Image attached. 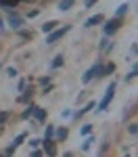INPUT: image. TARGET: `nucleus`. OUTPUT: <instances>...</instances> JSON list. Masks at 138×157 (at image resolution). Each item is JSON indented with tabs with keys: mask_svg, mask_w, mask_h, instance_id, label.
<instances>
[{
	"mask_svg": "<svg viewBox=\"0 0 138 157\" xmlns=\"http://www.w3.org/2000/svg\"><path fill=\"white\" fill-rule=\"evenodd\" d=\"M69 27H71V25H63L61 29H52V32L48 34V38H46V44H54V42H59V40L69 32Z\"/></svg>",
	"mask_w": 138,
	"mask_h": 157,
	"instance_id": "1",
	"label": "nucleus"
},
{
	"mask_svg": "<svg viewBox=\"0 0 138 157\" xmlns=\"http://www.w3.org/2000/svg\"><path fill=\"white\" fill-rule=\"evenodd\" d=\"M119 25H121V17H115V19H111V21H107V23H105V36L115 34V32L119 29Z\"/></svg>",
	"mask_w": 138,
	"mask_h": 157,
	"instance_id": "2",
	"label": "nucleus"
},
{
	"mask_svg": "<svg viewBox=\"0 0 138 157\" xmlns=\"http://www.w3.org/2000/svg\"><path fill=\"white\" fill-rule=\"evenodd\" d=\"M113 97H115V84H111L109 88H107V92H105V98L100 101V105H99V109L103 111V109H107V105L113 101Z\"/></svg>",
	"mask_w": 138,
	"mask_h": 157,
	"instance_id": "3",
	"label": "nucleus"
},
{
	"mask_svg": "<svg viewBox=\"0 0 138 157\" xmlns=\"http://www.w3.org/2000/svg\"><path fill=\"white\" fill-rule=\"evenodd\" d=\"M40 145L44 147V153H46V155H54V153H57V147L52 143V138H44Z\"/></svg>",
	"mask_w": 138,
	"mask_h": 157,
	"instance_id": "4",
	"label": "nucleus"
},
{
	"mask_svg": "<svg viewBox=\"0 0 138 157\" xmlns=\"http://www.w3.org/2000/svg\"><path fill=\"white\" fill-rule=\"evenodd\" d=\"M105 19H103V15H94V17H90L86 21V27H92V25H99V23H103Z\"/></svg>",
	"mask_w": 138,
	"mask_h": 157,
	"instance_id": "5",
	"label": "nucleus"
},
{
	"mask_svg": "<svg viewBox=\"0 0 138 157\" xmlns=\"http://www.w3.org/2000/svg\"><path fill=\"white\" fill-rule=\"evenodd\" d=\"M34 115H36L38 121H46V111H44V109L36 107V109H34Z\"/></svg>",
	"mask_w": 138,
	"mask_h": 157,
	"instance_id": "6",
	"label": "nucleus"
},
{
	"mask_svg": "<svg viewBox=\"0 0 138 157\" xmlns=\"http://www.w3.org/2000/svg\"><path fill=\"white\" fill-rule=\"evenodd\" d=\"M54 27H57V21H46V23L42 25V32H44V34H50Z\"/></svg>",
	"mask_w": 138,
	"mask_h": 157,
	"instance_id": "7",
	"label": "nucleus"
},
{
	"mask_svg": "<svg viewBox=\"0 0 138 157\" xmlns=\"http://www.w3.org/2000/svg\"><path fill=\"white\" fill-rule=\"evenodd\" d=\"M54 136L59 140H65L67 138V128H54Z\"/></svg>",
	"mask_w": 138,
	"mask_h": 157,
	"instance_id": "8",
	"label": "nucleus"
},
{
	"mask_svg": "<svg viewBox=\"0 0 138 157\" xmlns=\"http://www.w3.org/2000/svg\"><path fill=\"white\" fill-rule=\"evenodd\" d=\"M73 2L75 0H61V2H59V9H61V11H69V9L73 6Z\"/></svg>",
	"mask_w": 138,
	"mask_h": 157,
	"instance_id": "9",
	"label": "nucleus"
},
{
	"mask_svg": "<svg viewBox=\"0 0 138 157\" xmlns=\"http://www.w3.org/2000/svg\"><path fill=\"white\" fill-rule=\"evenodd\" d=\"M90 109H94V101H90V103H88V105H86L84 109H80V111L75 113V117H82V115H84V113H88Z\"/></svg>",
	"mask_w": 138,
	"mask_h": 157,
	"instance_id": "10",
	"label": "nucleus"
},
{
	"mask_svg": "<svg viewBox=\"0 0 138 157\" xmlns=\"http://www.w3.org/2000/svg\"><path fill=\"white\" fill-rule=\"evenodd\" d=\"M128 11H130V6H128V4H119V9L115 11V15H117V17H124Z\"/></svg>",
	"mask_w": 138,
	"mask_h": 157,
	"instance_id": "11",
	"label": "nucleus"
},
{
	"mask_svg": "<svg viewBox=\"0 0 138 157\" xmlns=\"http://www.w3.org/2000/svg\"><path fill=\"white\" fill-rule=\"evenodd\" d=\"M92 145H94V136H88L86 140H84V145H82V149H84V151H90Z\"/></svg>",
	"mask_w": 138,
	"mask_h": 157,
	"instance_id": "12",
	"label": "nucleus"
},
{
	"mask_svg": "<svg viewBox=\"0 0 138 157\" xmlns=\"http://www.w3.org/2000/svg\"><path fill=\"white\" fill-rule=\"evenodd\" d=\"M34 109H36V105H29V107H27V109L23 111V115H21V117H23V120L32 117V115H34Z\"/></svg>",
	"mask_w": 138,
	"mask_h": 157,
	"instance_id": "13",
	"label": "nucleus"
},
{
	"mask_svg": "<svg viewBox=\"0 0 138 157\" xmlns=\"http://www.w3.org/2000/svg\"><path fill=\"white\" fill-rule=\"evenodd\" d=\"M9 23H11L13 27H19V25L23 23V19H21V17H15V15H13L11 19H9Z\"/></svg>",
	"mask_w": 138,
	"mask_h": 157,
	"instance_id": "14",
	"label": "nucleus"
},
{
	"mask_svg": "<svg viewBox=\"0 0 138 157\" xmlns=\"http://www.w3.org/2000/svg\"><path fill=\"white\" fill-rule=\"evenodd\" d=\"M113 71H115V65H113V63H109V65L103 67V75H111Z\"/></svg>",
	"mask_w": 138,
	"mask_h": 157,
	"instance_id": "15",
	"label": "nucleus"
},
{
	"mask_svg": "<svg viewBox=\"0 0 138 157\" xmlns=\"http://www.w3.org/2000/svg\"><path fill=\"white\" fill-rule=\"evenodd\" d=\"M92 71H94V78H103V65L96 63V65L92 67Z\"/></svg>",
	"mask_w": 138,
	"mask_h": 157,
	"instance_id": "16",
	"label": "nucleus"
},
{
	"mask_svg": "<svg viewBox=\"0 0 138 157\" xmlns=\"http://www.w3.org/2000/svg\"><path fill=\"white\" fill-rule=\"evenodd\" d=\"M92 78H94V71H92V69H88V71L84 73V78H82V82H84V84H88Z\"/></svg>",
	"mask_w": 138,
	"mask_h": 157,
	"instance_id": "17",
	"label": "nucleus"
},
{
	"mask_svg": "<svg viewBox=\"0 0 138 157\" xmlns=\"http://www.w3.org/2000/svg\"><path fill=\"white\" fill-rule=\"evenodd\" d=\"M32 92H34V90H32V88H27V90H25V92H23V97L19 98V101H21V103H27V101L32 98Z\"/></svg>",
	"mask_w": 138,
	"mask_h": 157,
	"instance_id": "18",
	"label": "nucleus"
},
{
	"mask_svg": "<svg viewBox=\"0 0 138 157\" xmlns=\"http://www.w3.org/2000/svg\"><path fill=\"white\" fill-rule=\"evenodd\" d=\"M25 138H27V134H19V136L13 140V147H19V145H21V143L25 140Z\"/></svg>",
	"mask_w": 138,
	"mask_h": 157,
	"instance_id": "19",
	"label": "nucleus"
},
{
	"mask_svg": "<svg viewBox=\"0 0 138 157\" xmlns=\"http://www.w3.org/2000/svg\"><path fill=\"white\" fill-rule=\"evenodd\" d=\"M61 65H63V55H57L52 61V67H61Z\"/></svg>",
	"mask_w": 138,
	"mask_h": 157,
	"instance_id": "20",
	"label": "nucleus"
},
{
	"mask_svg": "<svg viewBox=\"0 0 138 157\" xmlns=\"http://www.w3.org/2000/svg\"><path fill=\"white\" fill-rule=\"evenodd\" d=\"M136 75H138V63L134 65V69H132V71L125 75V80H132V78H136Z\"/></svg>",
	"mask_w": 138,
	"mask_h": 157,
	"instance_id": "21",
	"label": "nucleus"
},
{
	"mask_svg": "<svg viewBox=\"0 0 138 157\" xmlns=\"http://www.w3.org/2000/svg\"><path fill=\"white\" fill-rule=\"evenodd\" d=\"M128 132L130 134H138V124H130V126H128Z\"/></svg>",
	"mask_w": 138,
	"mask_h": 157,
	"instance_id": "22",
	"label": "nucleus"
},
{
	"mask_svg": "<svg viewBox=\"0 0 138 157\" xmlns=\"http://www.w3.org/2000/svg\"><path fill=\"white\" fill-rule=\"evenodd\" d=\"M90 132H92V126H90V124H86V126H82V134H84V136H88Z\"/></svg>",
	"mask_w": 138,
	"mask_h": 157,
	"instance_id": "23",
	"label": "nucleus"
},
{
	"mask_svg": "<svg viewBox=\"0 0 138 157\" xmlns=\"http://www.w3.org/2000/svg\"><path fill=\"white\" fill-rule=\"evenodd\" d=\"M54 136V126H46V138H52Z\"/></svg>",
	"mask_w": 138,
	"mask_h": 157,
	"instance_id": "24",
	"label": "nucleus"
},
{
	"mask_svg": "<svg viewBox=\"0 0 138 157\" xmlns=\"http://www.w3.org/2000/svg\"><path fill=\"white\" fill-rule=\"evenodd\" d=\"M40 143H42V140H38V138H32V140H29V147H32V149H36V147H40Z\"/></svg>",
	"mask_w": 138,
	"mask_h": 157,
	"instance_id": "25",
	"label": "nucleus"
},
{
	"mask_svg": "<svg viewBox=\"0 0 138 157\" xmlns=\"http://www.w3.org/2000/svg\"><path fill=\"white\" fill-rule=\"evenodd\" d=\"M48 82H50V78H48V75H44V78H40V84H42V86H46Z\"/></svg>",
	"mask_w": 138,
	"mask_h": 157,
	"instance_id": "26",
	"label": "nucleus"
},
{
	"mask_svg": "<svg viewBox=\"0 0 138 157\" xmlns=\"http://www.w3.org/2000/svg\"><path fill=\"white\" fill-rule=\"evenodd\" d=\"M15 149H17V147H9V149H6V151H4V155H13V153H15Z\"/></svg>",
	"mask_w": 138,
	"mask_h": 157,
	"instance_id": "27",
	"label": "nucleus"
},
{
	"mask_svg": "<svg viewBox=\"0 0 138 157\" xmlns=\"http://www.w3.org/2000/svg\"><path fill=\"white\" fill-rule=\"evenodd\" d=\"M17 75V69L15 67H9V78H15Z\"/></svg>",
	"mask_w": 138,
	"mask_h": 157,
	"instance_id": "28",
	"label": "nucleus"
},
{
	"mask_svg": "<svg viewBox=\"0 0 138 157\" xmlns=\"http://www.w3.org/2000/svg\"><path fill=\"white\" fill-rule=\"evenodd\" d=\"M21 38H25V40H29V38H32V34H29V32H21Z\"/></svg>",
	"mask_w": 138,
	"mask_h": 157,
	"instance_id": "29",
	"label": "nucleus"
},
{
	"mask_svg": "<svg viewBox=\"0 0 138 157\" xmlns=\"http://www.w3.org/2000/svg\"><path fill=\"white\" fill-rule=\"evenodd\" d=\"M4 120H6V113H2V111H0V126L4 124Z\"/></svg>",
	"mask_w": 138,
	"mask_h": 157,
	"instance_id": "30",
	"label": "nucleus"
},
{
	"mask_svg": "<svg viewBox=\"0 0 138 157\" xmlns=\"http://www.w3.org/2000/svg\"><path fill=\"white\" fill-rule=\"evenodd\" d=\"M27 17H32V19H34V17H38V11H29V13H27Z\"/></svg>",
	"mask_w": 138,
	"mask_h": 157,
	"instance_id": "31",
	"label": "nucleus"
},
{
	"mask_svg": "<svg viewBox=\"0 0 138 157\" xmlns=\"http://www.w3.org/2000/svg\"><path fill=\"white\" fill-rule=\"evenodd\" d=\"M19 90H25V80H19Z\"/></svg>",
	"mask_w": 138,
	"mask_h": 157,
	"instance_id": "32",
	"label": "nucleus"
},
{
	"mask_svg": "<svg viewBox=\"0 0 138 157\" xmlns=\"http://www.w3.org/2000/svg\"><path fill=\"white\" fill-rule=\"evenodd\" d=\"M94 2H96V0H86V6H88V9H90V6H92Z\"/></svg>",
	"mask_w": 138,
	"mask_h": 157,
	"instance_id": "33",
	"label": "nucleus"
},
{
	"mask_svg": "<svg viewBox=\"0 0 138 157\" xmlns=\"http://www.w3.org/2000/svg\"><path fill=\"white\" fill-rule=\"evenodd\" d=\"M2 29H4V27H2V19H0V32H2Z\"/></svg>",
	"mask_w": 138,
	"mask_h": 157,
	"instance_id": "34",
	"label": "nucleus"
},
{
	"mask_svg": "<svg viewBox=\"0 0 138 157\" xmlns=\"http://www.w3.org/2000/svg\"><path fill=\"white\" fill-rule=\"evenodd\" d=\"M27 2H36V0H27Z\"/></svg>",
	"mask_w": 138,
	"mask_h": 157,
	"instance_id": "35",
	"label": "nucleus"
}]
</instances>
